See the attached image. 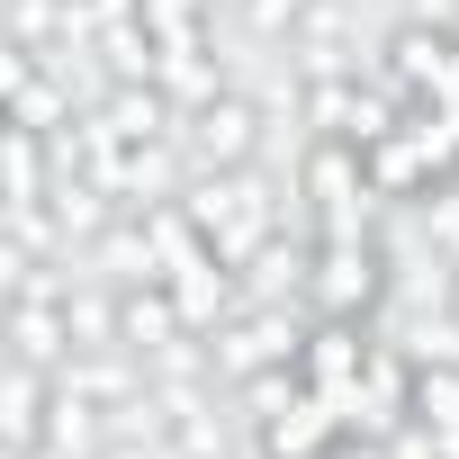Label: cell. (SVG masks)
<instances>
[{
  "label": "cell",
  "instance_id": "1",
  "mask_svg": "<svg viewBox=\"0 0 459 459\" xmlns=\"http://www.w3.org/2000/svg\"><path fill=\"white\" fill-rule=\"evenodd\" d=\"M307 325H316V307L244 298L235 316H225V325L207 333V351H216V378H225V387H244V378H262V369H298V351H307Z\"/></svg>",
  "mask_w": 459,
  "mask_h": 459
},
{
  "label": "cell",
  "instance_id": "2",
  "mask_svg": "<svg viewBox=\"0 0 459 459\" xmlns=\"http://www.w3.org/2000/svg\"><path fill=\"white\" fill-rule=\"evenodd\" d=\"M378 298H387V244L378 235H316L307 307L316 316H378Z\"/></svg>",
  "mask_w": 459,
  "mask_h": 459
},
{
  "label": "cell",
  "instance_id": "3",
  "mask_svg": "<svg viewBox=\"0 0 459 459\" xmlns=\"http://www.w3.org/2000/svg\"><path fill=\"white\" fill-rule=\"evenodd\" d=\"M271 126H280V117L235 82L225 100H207V108H189V117H180V144H189V162H198V171H244V162H262Z\"/></svg>",
  "mask_w": 459,
  "mask_h": 459
},
{
  "label": "cell",
  "instance_id": "4",
  "mask_svg": "<svg viewBox=\"0 0 459 459\" xmlns=\"http://www.w3.org/2000/svg\"><path fill=\"white\" fill-rule=\"evenodd\" d=\"M82 117H91L100 135H117V144H171L189 108H180L162 82H108V91H100V108H82Z\"/></svg>",
  "mask_w": 459,
  "mask_h": 459
},
{
  "label": "cell",
  "instance_id": "5",
  "mask_svg": "<svg viewBox=\"0 0 459 459\" xmlns=\"http://www.w3.org/2000/svg\"><path fill=\"white\" fill-rule=\"evenodd\" d=\"M369 316H316L307 325V351H298V378L316 387V396H342V387H360V369H369Z\"/></svg>",
  "mask_w": 459,
  "mask_h": 459
},
{
  "label": "cell",
  "instance_id": "6",
  "mask_svg": "<svg viewBox=\"0 0 459 459\" xmlns=\"http://www.w3.org/2000/svg\"><path fill=\"white\" fill-rule=\"evenodd\" d=\"M153 82H162L180 108H207V100L235 91V64H225V46H216V28H207V37H171L162 64H153Z\"/></svg>",
  "mask_w": 459,
  "mask_h": 459
},
{
  "label": "cell",
  "instance_id": "7",
  "mask_svg": "<svg viewBox=\"0 0 459 459\" xmlns=\"http://www.w3.org/2000/svg\"><path fill=\"white\" fill-rule=\"evenodd\" d=\"M108 289H117V342H126L135 360L189 333V316H180V298H171V280H108Z\"/></svg>",
  "mask_w": 459,
  "mask_h": 459
},
{
  "label": "cell",
  "instance_id": "8",
  "mask_svg": "<svg viewBox=\"0 0 459 459\" xmlns=\"http://www.w3.org/2000/svg\"><path fill=\"white\" fill-rule=\"evenodd\" d=\"M82 271H91V280H162L153 216H144V207H117V216L100 225V244L82 253Z\"/></svg>",
  "mask_w": 459,
  "mask_h": 459
},
{
  "label": "cell",
  "instance_id": "9",
  "mask_svg": "<svg viewBox=\"0 0 459 459\" xmlns=\"http://www.w3.org/2000/svg\"><path fill=\"white\" fill-rule=\"evenodd\" d=\"M10 360H28V369H64V360H73L64 289H46V298H10Z\"/></svg>",
  "mask_w": 459,
  "mask_h": 459
},
{
  "label": "cell",
  "instance_id": "10",
  "mask_svg": "<svg viewBox=\"0 0 459 459\" xmlns=\"http://www.w3.org/2000/svg\"><path fill=\"white\" fill-rule=\"evenodd\" d=\"M117 216V198L100 189V180H82V171H55V189H46V225L64 235V253L82 262L91 244H100V225Z\"/></svg>",
  "mask_w": 459,
  "mask_h": 459
},
{
  "label": "cell",
  "instance_id": "11",
  "mask_svg": "<svg viewBox=\"0 0 459 459\" xmlns=\"http://www.w3.org/2000/svg\"><path fill=\"white\" fill-rule=\"evenodd\" d=\"M307 271H316V235H271L253 262H244V289L253 298H280V307H307Z\"/></svg>",
  "mask_w": 459,
  "mask_h": 459
},
{
  "label": "cell",
  "instance_id": "12",
  "mask_svg": "<svg viewBox=\"0 0 459 459\" xmlns=\"http://www.w3.org/2000/svg\"><path fill=\"white\" fill-rule=\"evenodd\" d=\"M46 414H55V369L10 360V387H0V450H37Z\"/></svg>",
  "mask_w": 459,
  "mask_h": 459
},
{
  "label": "cell",
  "instance_id": "13",
  "mask_svg": "<svg viewBox=\"0 0 459 459\" xmlns=\"http://www.w3.org/2000/svg\"><path fill=\"white\" fill-rule=\"evenodd\" d=\"M360 153H369L378 198H414V189H432V180H441V162H432V144H423L414 126H396V135H378V144H360Z\"/></svg>",
  "mask_w": 459,
  "mask_h": 459
},
{
  "label": "cell",
  "instance_id": "14",
  "mask_svg": "<svg viewBox=\"0 0 459 459\" xmlns=\"http://www.w3.org/2000/svg\"><path fill=\"white\" fill-rule=\"evenodd\" d=\"M298 19H307V0H235V19H225V28H244L253 46H289Z\"/></svg>",
  "mask_w": 459,
  "mask_h": 459
},
{
  "label": "cell",
  "instance_id": "15",
  "mask_svg": "<svg viewBox=\"0 0 459 459\" xmlns=\"http://www.w3.org/2000/svg\"><path fill=\"white\" fill-rule=\"evenodd\" d=\"M414 414L441 423V432H459V360H432V369L414 378Z\"/></svg>",
  "mask_w": 459,
  "mask_h": 459
},
{
  "label": "cell",
  "instance_id": "16",
  "mask_svg": "<svg viewBox=\"0 0 459 459\" xmlns=\"http://www.w3.org/2000/svg\"><path fill=\"white\" fill-rule=\"evenodd\" d=\"M235 459H262V441H253V450H235Z\"/></svg>",
  "mask_w": 459,
  "mask_h": 459
}]
</instances>
